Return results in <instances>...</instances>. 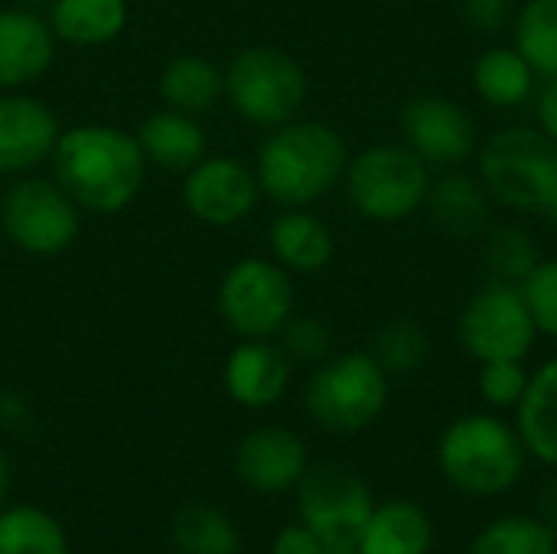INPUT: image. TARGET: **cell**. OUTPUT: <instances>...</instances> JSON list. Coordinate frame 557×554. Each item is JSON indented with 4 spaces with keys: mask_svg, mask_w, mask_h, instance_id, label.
Instances as JSON below:
<instances>
[{
    "mask_svg": "<svg viewBox=\"0 0 557 554\" xmlns=\"http://www.w3.org/2000/svg\"><path fill=\"white\" fill-rule=\"evenodd\" d=\"M0 424H3L7 431H23V428L29 424V405H26L20 395L3 392V395H0Z\"/></svg>",
    "mask_w": 557,
    "mask_h": 554,
    "instance_id": "74e56055",
    "label": "cell"
},
{
    "mask_svg": "<svg viewBox=\"0 0 557 554\" xmlns=\"http://www.w3.org/2000/svg\"><path fill=\"white\" fill-rule=\"evenodd\" d=\"M261 199V186L251 167L235 157H202L193 170H186L183 202L193 219L228 229L245 222Z\"/></svg>",
    "mask_w": 557,
    "mask_h": 554,
    "instance_id": "7c38bea8",
    "label": "cell"
},
{
    "mask_svg": "<svg viewBox=\"0 0 557 554\" xmlns=\"http://www.w3.org/2000/svg\"><path fill=\"white\" fill-rule=\"evenodd\" d=\"M323 552V542L313 535V529H307L304 522L297 526H284L274 539V549L271 554H320Z\"/></svg>",
    "mask_w": 557,
    "mask_h": 554,
    "instance_id": "d590c367",
    "label": "cell"
},
{
    "mask_svg": "<svg viewBox=\"0 0 557 554\" xmlns=\"http://www.w3.org/2000/svg\"><path fill=\"white\" fill-rule=\"evenodd\" d=\"M372 356H375V362L388 376H408V372H418L428 362V356H431V336L411 317H395V320H388L375 333Z\"/></svg>",
    "mask_w": 557,
    "mask_h": 554,
    "instance_id": "f546056e",
    "label": "cell"
},
{
    "mask_svg": "<svg viewBox=\"0 0 557 554\" xmlns=\"http://www.w3.org/2000/svg\"><path fill=\"white\" fill-rule=\"evenodd\" d=\"M320 554H359V549L356 545H323Z\"/></svg>",
    "mask_w": 557,
    "mask_h": 554,
    "instance_id": "60d3db41",
    "label": "cell"
},
{
    "mask_svg": "<svg viewBox=\"0 0 557 554\" xmlns=\"http://www.w3.org/2000/svg\"><path fill=\"white\" fill-rule=\"evenodd\" d=\"M7 490H10V460H7V454L0 451V500L7 496Z\"/></svg>",
    "mask_w": 557,
    "mask_h": 554,
    "instance_id": "ab89813d",
    "label": "cell"
},
{
    "mask_svg": "<svg viewBox=\"0 0 557 554\" xmlns=\"http://www.w3.org/2000/svg\"><path fill=\"white\" fill-rule=\"evenodd\" d=\"M545 216H548V219L557 225V189H555V196H552V202H548V209H545Z\"/></svg>",
    "mask_w": 557,
    "mask_h": 554,
    "instance_id": "7bdbcfd3",
    "label": "cell"
},
{
    "mask_svg": "<svg viewBox=\"0 0 557 554\" xmlns=\"http://www.w3.org/2000/svg\"><path fill=\"white\" fill-rule=\"evenodd\" d=\"M460 343L476 362L525 359L539 336L522 287L486 281L460 317Z\"/></svg>",
    "mask_w": 557,
    "mask_h": 554,
    "instance_id": "30bf717a",
    "label": "cell"
},
{
    "mask_svg": "<svg viewBox=\"0 0 557 554\" xmlns=\"http://www.w3.org/2000/svg\"><path fill=\"white\" fill-rule=\"evenodd\" d=\"M490 199L483 180L460 170L444 173L428 193L431 216L450 238H480L490 225Z\"/></svg>",
    "mask_w": 557,
    "mask_h": 554,
    "instance_id": "d6986e66",
    "label": "cell"
},
{
    "mask_svg": "<svg viewBox=\"0 0 557 554\" xmlns=\"http://www.w3.org/2000/svg\"><path fill=\"white\" fill-rule=\"evenodd\" d=\"M59 134V121L42 98L23 91L0 95V173L36 170L52 157Z\"/></svg>",
    "mask_w": 557,
    "mask_h": 554,
    "instance_id": "9a60e30c",
    "label": "cell"
},
{
    "mask_svg": "<svg viewBox=\"0 0 557 554\" xmlns=\"http://www.w3.org/2000/svg\"><path fill=\"white\" fill-rule=\"evenodd\" d=\"M225 98L238 118L258 127H281L307 104V72L274 46H248L228 59Z\"/></svg>",
    "mask_w": 557,
    "mask_h": 554,
    "instance_id": "5b68a950",
    "label": "cell"
},
{
    "mask_svg": "<svg viewBox=\"0 0 557 554\" xmlns=\"http://www.w3.org/2000/svg\"><path fill=\"white\" fill-rule=\"evenodd\" d=\"M170 542L180 554H238L235 522L209 503H189L176 509L170 522Z\"/></svg>",
    "mask_w": 557,
    "mask_h": 554,
    "instance_id": "484cf974",
    "label": "cell"
},
{
    "mask_svg": "<svg viewBox=\"0 0 557 554\" xmlns=\"http://www.w3.org/2000/svg\"><path fill=\"white\" fill-rule=\"evenodd\" d=\"M516 49L539 78L557 75V0H529L516 20Z\"/></svg>",
    "mask_w": 557,
    "mask_h": 554,
    "instance_id": "f1b7e54d",
    "label": "cell"
},
{
    "mask_svg": "<svg viewBox=\"0 0 557 554\" xmlns=\"http://www.w3.org/2000/svg\"><path fill=\"white\" fill-rule=\"evenodd\" d=\"M401 131L428 167H460L476 150V121L460 101L444 95L411 98L401 108Z\"/></svg>",
    "mask_w": 557,
    "mask_h": 554,
    "instance_id": "4fadbf2b",
    "label": "cell"
},
{
    "mask_svg": "<svg viewBox=\"0 0 557 554\" xmlns=\"http://www.w3.org/2000/svg\"><path fill=\"white\" fill-rule=\"evenodd\" d=\"M539 124L557 144V75L545 78V85L539 91Z\"/></svg>",
    "mask_w": 557,
    "mask_h": 554,
    "instance_id": "8d00e7d4",
    "label": "cell"
},
{
    "mask_svg": "<svg viewBox=\"0 0 557 554\" xmlns=\"http://www.w3.org/2000/svg\"><path fill=\"white\" fill-rule=\"evenodd\" d=\"M0 229L13 248L52 258L75 245L82 232V209L55 180L23 176L7 186L0 199Z\"/></svg>",
    "mask_w": 557,
    "mask_h": 554,
    "instance_id": "ba28073f",
    "label": "cell"
},
{
    "mask_svg": "<svg viewBox=\"0 0 557 554\" xmlns=\"http://www.w3.org/2000/svg\"><path fill=\"white\" fill-rule=\"evenodd\" d=\"M463 10V20L473 26V29H483V33H496L509 23L512 16V0H463L460 3Z\"/></svg>",
    "mask_w": 557,
    "mask_h": 554,
    "instance_id": "e575fe53",
    "label": "cell"
},
{
    "mask_svg": "<svg viewBox=\"0 0 557 554\" xmlns=\"http://www.w3.org/2000/svg\"><path fill=\"white\" fill-rule=\"evenodd\" d=\"M307 467V444L290 428H255L235 447V473L258 496H281L294 490Z\"/></svg>",
    "mask_w": 557,
    "mask_h": 554,
    "instance_id": "5bb4252c",
    "label": "cell"
},
{
    "mask_svg": "<svg viewBox=\"0 0 557 554\" xmlns=\"http://www.w3.org/2000/svg\"><path fill=\"white\" fill-rule=\"evenodd\" d=\"M300 522L313 529L323 545H359V535L375 509V500L362 477L346 467L320 464L307 467L297 483Z\"/></svg>",
    "mask_w": 557,
    "mask_h": 554,
    "instance_id": "8fae6325",
    "label": "cell"
},
{
    "mask_svg": "<svg viewBox=\"0 0 557 554\" xmlns=\"http://www.w3.org/2000/svg\"><path fill=\"white\" fill-rule=\"evenodd\" d=\"M160 98L166 108L173 111H186V114H202L209 111L219 98H225V72L209 62L206 56L196 52H183L173 56L163 72H160Z\"/></svg>",
    "mask_w": 557,
    "mask_h": 554,
    "instance_id": "603a6c76",
    "label": "cell"
},
{
    "mask_svg": "<svg viewBox=\"0 0 557 554\" xmlns=\"http://www.w3.org/2000/svg\"><path fill=\"white\" fill-rule=\"evenodd\" d=\"M0 554H69V539L46 509L10 506L0 513Z\"/></svg>",
    "mask_w": 557,
    "mask_h": 554,
    "instance_id": "4316f807",
    "label": "cell"
},
{
    "mask_svg": "<svg viewBox=\"0 0 557 554\" xmlns=\"http://www.w3.org/2000/svg\"><path fill=\"white\" fill-rule=\"evenodd\" d=\"M434 545V526L418 503L392 500L375 506L362 535L359 554H428Z\"/></svg>",
    "mask_w": 557,
    "mask_h": 554,
    "instance_id": "7402d4cb",
    "label": "cell"
},
{
    "mask_svg": "<svg viewBox=\"0 0 557 554\" xmlns=\"http://www.w3.org/2000/svg\"><path fill=\"white\" fill-rule=\"evenodd\" d=\"M294 359L281 343L271 340H245L225 359V392L235 405L261 411L284 398L290 385Z\"/></svg>",
    "mask_w": 557,
    "mask_h": 554,
    "instance_id": "2e32d148",
    "label": "cell"
},
{
    "mask_svg": "<svg viewBox=\"0 0 557 554\" xmlns=\"http://www.w3.org/2000/svg\"><path fill=\"white\" fill-rule=\"evenodd\" d=\"M137 144L147 157V167L153 163L170 173L193 170L209 150V137H206V127L199 124V118L186 114V111H173V108L153 111L140 124Z\"/></svg>",
    "mask_w": 557,
    "mask_h": 554,
    "instance_id": "ac0fdd59",
    "label": "cell"
},
{
    "mask_svg": "<svg viewBox=\"0 0 557 554\" xmlns=\"http://www.w3.org/2000/svg\"><path fill=\"white\" fill-rule=\"evenodd\" d=\"M333 232L323 219L304 209H284L271 225L274 261L290 274H317L333 258Z\"/></svg>",
    "mask_w": 557,
    "mask_h": 554,
    "instance_id": "44dd1931",
    "label": "cell"
},
{
    "mask_svg": "<svg viewBox=\"0 0 557 554\" xmlns=\"http://www.w3.org/2000/svg\"><path fill=\"white\" fill-rule=\"evenodd\" d=\"M470 554H557V532L545 519H499L486 526Z\"/></svg>",
    "mask_w": 557,
    "mask_h": 554,
    "instance_id": "4dcf8cb0",
    "label": "cell"
},
{
    "mask_svg": "<svg viewBox=\"0 0 557 554\" xmlns=\"http://www.w3.org/2000/svg\"><path fill=\"white\" fill-rule=\"evenodd\" d=\"M522 294L529 300L539 333L557 340V258L539 261V268L522 284Z\"/></svg>",
    "mask_w": 557,
    "mask_h": 554,
    "instance_id": "836d02e7",
    "label": "cell"
},
{
    "mask_svg": "<svg viewBox=\"0 0 557 554\" xmlns=\"http://www.w3.org/2000/svg\"><path fill=\"white\" fill-rule=\"evenodd\" d=\"M480 392L490 405L496 408H519L525 389H529V372L522 359H496V362H480Z\"/></svg>",
    "mask_w": 557,
    "mask_h": 554,
    "instance_id": "1f68e13d",
    "label": "cell"
},
{
    "mask_svg": "<svg viewBox=\"0 0 557 554\" xmlns=\"http://www.w3.org/2000/svg\"><path fill=\"white\" fill-rule=\"evenodd\" d=\"M284 336V353L294 359V362H323L330 359V349H333V336H330V327L320 320V317H290L281 330Z\"/></svg>",
    "mask_w": 557,
    "mask_h": 554,
    "instance_id": "d6a6232c",
    "label": "cell"
},
{
    "mask_svg": "<svg viewBox=\"0 0 557 554\" xmlns=\"http://www.w3.org/2000/svg\"><path fill=\"white\" fill-rule=\"evenodd\" d=\"M343 180L352 209L372 222H401L431 193V167L408 144H379L356 153Z\"/></svg>",
    "mask_w": 557,
    "mask_h": 554,
    "instance_id": "52a82bcc",
    "label": "cell"
},
{
    "mask_svg": "<svg viewBox=\"0 0 557 554\" xmlns=\"http://www.w3.org/2000/svg\"><path fill=\"white\" fill-rule=\"evenodd\" d=\"M542 513H545V522L557 532V480H552L548 490L542 493Z\"/></svg>",
    "mask_w": 557,
    "mask_h": 554,
    "instance_id": "f35d334b",
    "label": "cell"
},
{
    "mask_svg": "<svg viewBox=\"0 0 557 554\" xmlns=\"http://www.w3.org/2000/svg\"><path fill=\"white\" fill-rule=\"evenodd\" d=\"M441 470L467 496L493 500L509 493L525 470V444L516 428L493 415H467L441 438Z\"/></svg>",
    "mask_w": 557,
    "mask_h": 554,
    "instance_id": "3957f363",
    "label": "cell"
},
{
    "mask_svg": "<svg viewBox=\"0 0 557 554\" xmlns=\"http://www.w3.org/2000/svg\"><path fill=\"white\" fill-rule=\"evenodd\" d=\"M486 193L516 212H545L557 189V144L539 127L496 131L480 150Z\"/></svg>",
    "mask_w": 557,
    "mask_h": 554,
    "instance_id": "277c9868",
    "label": "cell"
},
{
    "mask_svg": "<svg viewBox=\"0 0 557 554\" xmlns=\"http://www.w3.org/2000/svg\"><path fill=\"white\" fill-rule=\"evenodd\" d=\"M535 69L522 59L519 49L499 46L476 59L473 65V85L480 98L493 108H516L525 104L535 95Z\"/></svg>",
    "mask_w": 557,
    "mask_h": 554,
    "instance_id": "d4e9b609",
    "label": "cell"
},
{
    "mask_svg": "<svg viewBox=\"0 0 557 554\" xmlns=\"http://www.w3.org/2000/svg\"><path fill=\"white\" fill-rule=\"evenodd\" d=\"M219 313L242 340H271L294 317L290 271L277 261L242 258L219 284Z\"/></svg>",
    "mask_w": 557,
    "mask_h": 554,
    "instance_id": "9c48e42d",
    "label": "cell"
},
{
    "mask_svg": "<svg viewBox=\"0 0 557 554\" xmlns=\"http://www.w3.org/2000/svg\"><path fill=\"white\" fill-rule=\"evenodd\" d=\"M516 411H519L516 431L525 451L535 460L557 467V356L529 379V389Z\"/></svg>",
    "mask_w": 557,
    "mask_h": 554,
    "instance_id": "cb8c5ba5",
    "label": "cell"
},
{
    "mask_svg": "<svg viewBox=\"0 0 557 554\" xmlns=\"http://www.w3.org/2000/svg\"><path fill=\"white\" fill-rule=\"evenodd\" d=\"M55 59V33L49 20L26 7L0 10V88L20 91L42 78Z\"/></svg>",
    "mask_w": 557,
    "mask_h": 554,
    "instance_id": "e0dca14e",
    "label": "cell"
},
{
    "mask_svg": "<svg viewBox=\"0 0 557 554\" xmlns=\"http://www.w3.org/2000/svg\"><path fill=\"white\" fill-rule=\"evenodd\" d=\"M52 180L85 212L117 216L144 189L147 157L137 134L114 124H78L59 134L52 150Z\"/></svg>",
    "mask_w": 557,
    "mask_h": 554,
    "instance_id": "6da1fadb",
    "label": "cell"
},
{
    "mask_svg": "<svg viewBox=\"0 0 557 554\" xmlns=\"http://www.w3.org/2000/svg\"><path fill=\"white\" fill-rule=\"evenodd\" d=\"M539 248L532 242V235L519 225H499L486 235L483 245V264H486V278L493 284H516L522 287L529 281V274L539 268Z\"/></svg>",
    "mask_w": 557,
    "mask_h": 554,
    "instance_id": "83f0119b",
    "label": "cell"
},
{
    "mask_svg": "<svg viewBox=\"0 0 557 554\" xmlns=\"http://www.w3.org/2000/svg\"><path fill=\"white\" fill-rule=\"evenodd\" d=\"M16 3H20V7H26V10H36V13H39V10H49V3H52V0H16Z\"/></svg>",
    "mask_w": 557,
    "mask_h": 554,
    "instance_id": "b9f144b4",
    "label": "cell"
},
{
    "mask_svg": "<svg viewBox=\"0 0 557 554\" xmlns=\"http://www.w3.org/2000/svg\"><path fill=\"white\" fill-rule=\"evenodd\" d=\"M46 20L55 39L69 46H108L114 42L131 20L127 0H52Z\"/></svg>",
    "mask_w": 557,
    "mask_h": 554,
    "instance_id": "ffe728a7",
    "label": "cell"
},
{
    "mask_svg": "<svg viewBox=\"0 0 557 554\" xmlns=\"http://www.w3.org/2000/svg\"><path fill=\"white\" fill-rule=\"evenodd\" d=\"M349 167L346 140L323 121H287L274 127L255 163L258 186L284 209H307L323 199Z\"/></svg>",
    "mask_w": 557,
    "mask_h": 554,
    "instance_id": "7a4b0ae2",
    "label": "cell"
},
{
    "mask_svg": "<svg viewBox=\"0 0 557 554\" xmlns=\"http://www.w3.org/2000/svg\"><path fill=\"white\" fill-rule=\"evenodd\" d=\"M310 418L333 434L372 428L388 405V372L372 353H343L323 359L307 382Z\"/></svg>",
    "mask_w": 557,
    "mask_h": 554,
    "instance_id": "8992f818",
    "label": "cell"
}]
</instances>
